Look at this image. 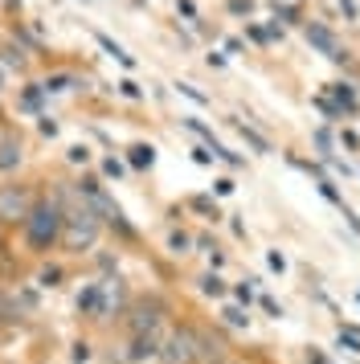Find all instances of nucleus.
<instances>
[{"label": "nucleus", "instance_id": "1", "mask_svg": "<svg viewBox=\"0 0 360 364\" xmlns=\"http://www.w3.org/2000/svg\"><path fill=\"white\" fill-rule=\"evenodd\" d=\"M62 221H65V205L53 197H41L33 200L29 217L21 221V230H25V246L33 254H49V250L62 242Z\"/></svg>", "mask_w": 360, "mask_h": 364}, {"label": "nucleus", "instance_id": "2", "mask_svg": "<svg viewBox=\"0 0 360 364\" xmlns=\"http://www.w3.org/2000/svg\"><path fill=\"white\" fill-rule=\"evenodd\" d=\"M102 217L90 209V205H74V209H65V221H62V242L58 246L65 254H86V250L98 246V237H102Z\"/></svg>", "mask_w": 360, "mask_h": 364}, {"label": "nucleus", "instance_id": "3", "mask_svg": "<svg viewBox=\"0 0 360 364\" xmlns=\"http://www.w3.org/2000/svg\"><path fill=\"white\" fill-rule=\"evenodd\" d=\"M33 184H21V181H4L0 184V225H21L33 209Z\"/></svg>", "mask_w": 360, "mask_h": 364}, {"label": "nucleus", "instance_id": "4", "mask_svg": "<svg viewBox=\"0 0 360 364\" xmlns=\"http://www.w3.org/2000/svg\"><path fill=\"white\" fill-rule=\"evenodd\" d=\"M156 360H164V364H201V356H196V328H176L160 344V356H156Z\"/></svg>", "mask_w": 360, "mask_h": 364}, {"label": "nucleus", "instance_id": "5", "mask_svg": "<svg viewBox=\"0 0 360 364\" xmlns=\"http://www.w3.org/2000/svg\"><path fill=\"white\" fill-rule=\"evenodd\" d=\"M160 319H164L160 299H139L127 315V328H131V336H156L160 331Z\"/></svg>", "mask_w": 360, "mask_h": 364}, {"label": "nucleus", "instance_id": "6", "mask_svg": "<svg viewBox=\"0 0 360 364\" xmlns=\"http://www.w3.org/2000/svg\"><path fill=\"white\" fill-rule=\"evenodd\" d=\"M307 41L324 53V58H332V62H344V58H348V53H344V46L336 41V33H332V29H324V25H315V21L307 25Z\"/></svg>", "mask_w": 360, "mask_h": 364}, {"label": "nucleus", "instance_id": "7", "mask_svg": "<svg viewBox=\"0 0 360 364\" xmlns=\"http://www.w3.org/2000/svg\"><path fill=\"white\" fill-rule=\"evenodd\" d=\"M196 356L201 364H226V344L209 331H196Z\"/></svg>", "mask_w": 360, "mask_h": 364}, {"label": "nucleus", "instance_id": "8", "mask_svg": "<svg viewBox=\"0 0 360 364\" xmlns=\"http://www.w3.org/2000/svg\"><path fill=\"white\" fill-rule=\"evenodd\" d=\"M21 160H25V144H21L16 135H4V139H0V172L21 168Z\"/></svg>", "mask_w": 360, "mask_h": 364}, {"label": "nucleus", "instance_id": "9", "mask_svg": "<svg viewBox=\"0 0 360 364\" xmlns=\"http://www.w3.org/2000/svg\"><path fill=\"white\" fill-rule=\"evenodd\" d=\"M131 360H156L160 356V336H131Z\"/></svg>", "mask_w": 360, "mask_h": 364}, {"label": "nucleus", "instance_id": "10", "mask_svg": "<svg viewBox=\"0 0 360 364\" xmlns=\"http://www.w3.org/2000/svg\"><path fill=\"white\" fill-rule=\"evenodd\" d=\"M233 127H238V132H242V139H245V144H250V148H254V151H262V156H266V151H270V144H266V139H262V135L254 132V127H245L242 119H233Z\"/></svg>", "mask_w": 360, "mask_h": 364}, {"label": "nucleus", "instance_id": "11", "mask_svg": "<svg viewBox=\"0 0 360 364\" xmlns=\"http://www.w3.org/2000/svg\"><path fill=\"white\" fill-rule=\"evenodd\" d=\"M78 311H102V291L98 287H86L78 295Z\"/></svg>", "mask_w": 360, "mask_h": 364}, {"label": "nucleus", "instance_id": "12", "mask_svg": "<svg viewBox=\"0 0 360 364\" xmlns=\"http://www.w3.org/2000/svg\"><path fill=\"white\" fill-rule=\"evenodd\" d=\"M152 160H156V148L152 144H135L131 148V168H152Z\"/></svg>", "mask_w": 360, "mask_h": 364}, {"label": "nucleus", "instance_id": "13", "mask_svg": "<svg viewBox=\"0 0 360 364\" xmlns=\"http://www.w3.org/2000/svg\"><path fill=\"white\" fill-rule=\"evenodd\" d=\"M201 291L213 295V299H221V295H226V282L217 279V274H205V279H201Z\"/></svg>", "mask_w": 360, "mask_h": 364}, {"label": "nucleus", "instance_id": "14", "mask_svg": "<svg viewBox=\"0 0 360 364\" xmlns=\"http://www.w3.org/2000/svg\"><path fill=\"white\" fill-rule=\"evenodd\" d=\"M340 348H348V352H360V331H356V328H340Z\"/></svg>", "mask_w": 360, "mask_h": 364}, {"label": "nucleus", "instance_id": "15", "mask_svg": "<svg viewBox=\"0 0 360 364\" xmlns=\"http://www.w3.org/2000/svg\"><path fill=\"white\" fill-rule=\"evenodd\" d=\"M189 246H193V242H189V233H172V237H168V250H172V254H184Z\"/></svg>", "mask_w": 360, "mask_h": 364}, {"label": "nucleus", "instance_id": "16", "mask_svg": "<svg viewBox=\"0 0 360 364\" xmlns=\"http://www.w3.org/2000/svg\"><path fill=\"white\" fill-rule=\"evenodd\" d=\"M336 99H340L344 107H348V111H356V95H352L348 86H336Z\"/></svg>", "mask_w": 360, "mask_h": 364}, {"label": "nucleus", "instance_id": "17", "mask_svg": "<svg viewBox=\"0 0 360 364\" xmlns=\"http://www.w3.org/2000/svg\"><path fill=\"white\" fill-rule=\"evenodd\" d=\"M58 279H62L58 266H46V270H41V287H58Z\"/></svg>", "mask_w": 360, "mask_h": 364}, {"label": "nucleus", "instance_id": "18", "mask_svg": "<svg viewBox=\"0 0 360 364\" xmlns=\"http://www.w3.org/2000/svg\"><path fill=\"white\" fill-rule=\"evenodd\" d=\"M226 319H229V323H238V328H245V323H250V315L238 311V307H226Z\"/></svg>", "mask_w": 360, "mask_h": 364}, {"label": "nucleus", "instance_id": "19", "mask_svg": "<svg viewBox=\"0 0 360 364\" xmlns=\"http://www.w3.org/2000/svg\"><path fill=\"white\" fill-rule=\"evenodd\" d=\"M9 328V295H4V291H0V331Z\"/></svg>", "mask_w": 360, "mask_h": 364}, {"label": "nucleus", "instance_id": "20", "mask_svg": "<svg viewBox=\"0 0 360 364\" xmlns=\"http://www.w3.org/2000/svg\"><path fill=\"white\" fill-rule=\"evenodd\" d=\"M340 9L348 13V21H356L360 17V9H356V0H340Z\"/></svg>", "mask_w": 360, "mask_h": 364}, {"label": "nucleus", "instance_id": "21", "mask_svg": "<svg viewBox=\"0 0 360 364\" xmlns=\"http://www.w3.org/2000/svg\"><path fill=\"white\" fill-rule=\"evenodd\" d=\"M193 209H201V213H213V217H217V209H213V200H205V197H196V200H193Z\"/></svg>", "mask_w": 360, "mask_h": 364}, {"label": "nucleus", "instance_id": "22", "mask_svg": "<svg viewBox=\"0 0 360 364\" xmlns=\"http://www.w3.org/2000/svg\"><path fill=\"white\" fill-rule=\"evenodd\" d=\"M102 172H107V176H123V164H119V160H107V164H102Z\"/></svg>", "mask_w": 360, "mask_h": 364}, {"label": "nucleus", "instance_id": "23", "mask_svg": "<svg viewBox=\"0 0 360 364\" xmlns=\"http://www.w3.org/2000/svg\"><path fill=\"white\" fill-rule=\"evenodd\" d=\"M74 360H90V344H74Z\"/></svg>", "mask_w": 360, "mask_h": 364}, {"label": "nucleus", "instance_id": "24", "mask_svg": "<svg viewBox=\"0 0 360 364\" xmlns=\"http://www.w3.org/2000/svg\"><path fill=\"white\" fill-rule=\"evenodd\" d=\"M180 90H184V95H189V99H193V102H205V95H201V90H193V86H189V82H180Z\"/></svg>", "mask_w": 360, "mask_h": 364}, {"label": "nucleus", "instance_id": "25", "mask_svg": "<svg viewBox=\"0 0 360 364\" xmlns=\"http://www.w3.org/2000/svg\"><path fill=\"white\" fill-rule=\"evenodd\" d=\"M270 270H278V274H282V270H287V258H282V254H270Z\"/></svg>", "mask_w": 360, "mask_h": 364}, {"label": "nucleus", "instance_id": "26", "mask_svg": "<svg viewBox=\"0 0 360 364\" xmlns=\"http://www.w3.org/2000/svg\"><path fill=\"white\" fill-rule=\"evenodd\" d=\"M233 193V181H217V197H229Z\"/></svg>", "mask_w": 360, "mask_h": 364}, {"label": "nucleus", "instance_id": "27", "mask_svg": "<svg viewBox=\"0 0 360 364\" xmlns=\"http://www.w3.org/2000/svg\"><path fill=\"white\" fill-rule=\"evenodd\" d=\"M229 9L233 13H250V0H229Z\"/></svg>", "mask_w": 360, "mask_h": 364}, {"label": "nucleus", "instance_id": "28", "mask_svg": "<svg viewBox=\"0 0 360 364\" xmlns=\"http://www.w3.org/2000/svg\"><path fill=\"white\" fill-rule=\"evenodd\" d=\"M0 254H4V225H0Z\"/></svg>", "mask_w": 360, "mask_h": 364}]
</instances>
